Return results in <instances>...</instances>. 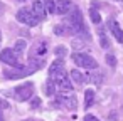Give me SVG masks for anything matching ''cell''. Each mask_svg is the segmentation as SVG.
<instances>
[{
	"label": "cell",
	"instance_id": "obj_1",
	"mask_svg": "<svg viewBox=\"0 0 123 121\" xmlns=\"http://www.w3.org/2000/svg\"><path fill=\"white\" fill-rule=\"evenodd\" d=\"M66 24L73 29L74 34H78L83 40H89V32H88V27L84 24V19H83V14L78 7H73V10L69 12L68 19H66Z\"/></svg>",
	"mask_w": 123,
	"mask_h": 121
},
{
	"label": "cell",
	"instance_id": "obj_2",
	"mask_svg": "<svg viewBox=\"0 0 123 121\" xmlns=\"http://www.w3.org/2000/svg\"><path fill=\"white\" fill-rule=\"evenodd\" d=\"M73 61H74L76 66L84 67V69H96L98 67V61L93 56L84 54V52H74L73 54Z\"/></svg>",
	"mask_w": 123,
	"mask_h": 121
},
{
	"label": "cell",
	"instance_id": "obj_3",
	"mask_svg": "<svg viewBox=\"0 0 123 121\" xmlns=\"http://www.w3.org/2000/svg\"><path fill=\"white\" fill-rule=\"evenodd\" d=\"M49 79L54 82V86L61 92H71L73 91V82H71L69 74H66V71H62V72H59V74H56L54 77H49Z\"/></svg>",
	"mask_w": 123,
	"mask_h": 121
},
{
	"label": "cell",
	"instance_id": "obj_4",
	"mask_svg": "<svg viewBox=\"0 0 123 121\" xmlns=\"http://www.w3.org/2000/svg\"><path fill=\"white\" fill-rule=\"evenodd\" d=\"M0 61H2L4 64H7V66H12L14 69H22L24 66H22V57H19L12 49H4L2 52H0Z\"/></svg>",
	"mask_w": 123,
	"mask_h": 121
},
{
	"label": "cell",
	"instance_id": "obj_5",
	"mask_svg": "<svg viewBox=\"0 0 123 121\" xmlns=\"http://www.w3.org/2000/svg\"><path fill=\"white\" fill-rule=\"evenodd\" d=\"M17 20L24 25H29V27H36L39 24V20L36 19V15L31 12V9H20L17 12Z\"/></svg>",
	"mask_w": 123,
	"mask_h": 121
},
{
	"label": "cell",
	"instance_id": "obj_6",
	"mask_svg": "<svg viewBox=\"0 0 123 121\" xmlns=\"http://www.w3.org/2000/svg\"><path fill=\"white\" fill-rule=\"evenodd\" d=\"M32 94H34V84H32V82H25V84H20V86L15 87V96H17V99H20V101L31 99Z\"/></svg>",
	"mask_w": 123,
	"mask_h": 121
},
{
	"label": "cell",
	"instance_id": "obj_7",
	"mask_svg": "<svg viewBox=\"0 0 123 121\" xmlns=\"http://www.w3.org/2000/svg\"><path fill=\"white\" fill-rule=\"evenodd\" d=\"M57 104L66 109H76V96L71 92H59L57 94Z\"/></svg>",
	"mask_w": 123,
	"mask_h": 121
},
{
	"label": "cell",
	"instance_id": "obj_8",
	"mask_svg": "<svg viewBox=\"0 0 123 121\" xmlns=\"http://www.w3.org/2000/svg\"><path fill=\"white\" fill-rule=\"evenodd\" d=\"M47 54V42L46 40H37L31 51L29 59H44V56Z\"/></svg>",
	"mask_w": 123,
	"mask_h": 121
},
{
	"label": "cell",
	"instance_id": "obj_9",
	"mask_svg": "<svg viewBox=\"0 0 123 121\" xmlns=\"http://www.w3.org/2000/svg\"><path fill=\"white\" fill-rule=\"evenodd\" d=\"M31 12L36 15V19L41 22L46 19V7H44V2L42 0H34L32 2V7H31Z\"/></svg>",
	"mask_w": 123,
	"mask_h": 121
},
{
	"label": "cell",
	"instance_id": "obj_10",
	"mask_svg": "<svg viewBox=\"0 0 123 121\" xmlns=\"http://www.w3.org/2000/svg\"><path fill=\"white\" fill-rule=\"evenodd\" d=\"M108 29H110V32L113 34V37L120 42V44H123V30H121V27H120V24L111 17L110 20H108Z\"/></svg>",
	"mask_w": 123,
	"mask_h": 121
},
{
	"label": "cell",
	"instance_id": "obj_11",
	"mask_svg": "<svg viewBox=\"0 0 123 121\" xmlns=\"http://www.w3.org/2000/svg\"><path fill=\"white\" fill-rule=\"evenodd\" d=\"M56 14H61V15H66L73 10V2L71 0H56Z\"/></svg>",
	"mask_w": 123,
	"mask_h": 121
},
{
	"label": "cell",
	"instance_id": "obj_12",
	"mask_svg": "<svg viewBox=\"0 0 123 121\" xmlns=\"http://www.w3.org/2000/svg\"><path fill=\"white\" fill-rule=\"evenodd\" d=\"M31 72H29V69L27 67H22V69H5L4 71V76L7 77V79H20V77H25V76H29Z\"/></svg>",
	"mask_w": 123,
	"mask_h": 121
},
{
	"label": "cell",
	"instance_id": "obj_13",
	"mask_svg": "<svg viewBox=\"0 0 123 121\" xmlns=\"http://www.w3.org/2000/svg\"><path fill=\"white\" fill-rule=\"evenodd\" d=\"M69 77L74 81V82H78V84H84V82H89V76L88 74H83L81 71H78V69H74V71H71V74H69Z\"/></svg>",
	"mask_w": 123,
	"mask_h": 121
},
{
	"label": "cell",
	"instance_id": "obj_14",
	"mask_svg": "<svg viewBox=\"0 0 123 121\" xmlns=\"http://www.w3.org/2000/svg\"><path fill=\"white\" fill-rule=\"evenodd\" d=\"M62 71H64V61L62 59H56L51 64V67H49V77H54L56 74H59Z\"/></svg>",
	"mask_w": 123,
	"mask_h": 121
},
{
	"label": "cell",
	"instance_id": "obj_15",
	"mask_svg": "<svg viewBox=\"0 0 123 121\" xmlns=\"http://www.w3.org/2000/svg\"><path fill=\"white\" fill-rule=\"evenodd\" d=\"M54 34H56V35H62V37H66V35H71V34H74V32H73V29L64 22V24H59V25L54 27Z\"/></svg>",
	"mask_w": 123,
	"mask_h": 121
},
{
	"label": "cell",
	"instance_id": "obj_16",
	"mask_svg": "<svg viewBox=\"0 0 123 121\" xmlns=\"http://www.w3.org/2000/svg\"><path fill=\"white\" fill-rule=\"evenodd\" d=\"M93 103H94V91L93 89H86V92H84V108L86 109L91 108Z\"/></svg>",
	"mask_w": 123,
	"mask_h": 121
},
{
	"label": "cell",
	"instance_id": "obj_17",
	"mask_svg": "<svg viewBox=\"0 0 123 121\" xmlns=\"http://www.w3.org/2000/svg\"><path fill=\"white\" fill-rule=\"evenodd\" d=\"M98 37H99L101 47H103V49H108V47H110V40H108V37H106V32H105L101 27H98Z\"/></svg>",
	"mask_w": 123,
	"mask_h": 121
},
{
	"label": "cell",
	"instance_id": "obj_18",
	"mask_svg": "<svg viewBox=\"0 0 123 121\" xmlns=\"http://www.w3.org/2000/svg\"><path fill=\"white\" fill-rule=\"evenodd\" d=\"M25 47H27V46H25V40H22V39H20V40H17V42H15V46L12 47V51H14L19 57H22V54H24Z\"/></svg>",
	"mask_w": 123,
	"mask_h": 121
},
{
	"label": "cell",
	"instance_id": "obj_19",
	"mask_svg": "<svg viewBox=\"0 0 123 121\" xmlns=\"http://www.w3.org/2000/svg\"><path fill=\"white\" fill-rule=\"evenodd\" d=\"M89 19H91L94 24H99V22H101V15H99V12H98L94 7L89 9Z\"/></svg>",
	"mask_w": 123,
	"mask_h": 121
},
{
	"label": "cell",
	"instance_id": "obj_20",
	"mask_svg": "<svg viewBox=\"0 0 123 121\" xmlns=\"http://www.w3.org/2000/svg\"><path fill=\"white\" fill-rule=\"evenodd\" d=\"M44 92H46L47 96H52V94L56 92V86H54V82H52L51 79L44 84Z\"/></svg>",
	"mask_w": 123,
	"mask_h": 121
},
{
	"label": "cell",
	"instance_id": "obj_21",
	"mask_svg": "<svg viewBox=\"0 0 123 121\" xmlns=\"http://www.w3.org/2000/svg\"><path fill=\"white\" fill-rule=\"evenodd\" d=\"M44 7H46V10L49 14H56V4H54V0H46Z\"/></svg>",
	"mask_w": 123,
	"mask_h": 121
},
{
	"label": "cell",
	"instance_id": "obj_22",
	"mask_svg": "<svg viewBox=\"0 0 123 121\" xmlns=\"http://www.w3.org/2000/svg\"><path fill=\"white\" fill-rule=\"evenodd\" d=\"M83 46H84V40L83 39H74L73 40V47L74 49H83Z\"/></svg>",
	"mask_w": 123,
	"mask_h": 121
},
{
	"label": "cell",
	"instance_id": "obj_23",
	"mask_svg": "<svg viewBox=\"0 0 123 121\" xmlns=\"http://www.w3.org/2000/svg\"><path fill=\"white\" fill-rule=\"evenodd\" d=\"M106 62H108V66H116V59H115V56H111V54H106Z\"/></svg>",
	"mask_w": 123,
	"mask_h": 121
},
{
	"label": "cell",
	"instance_id": "obj_24",
	"mask_svg": "<svg viewBox=\"0 0 123 121\" xmlns=\"http://www.w3.org/2000/svg\"><path fill=\"white\" fill-rule=\"evenodd\" d=\"M66 54V49L62 47V46H59L57 49H56V56H64Z\"/></svg>",
	"mask_w": 123,
	"mask_h": 121
},
{
	"label": "cell",
	"instance_id": "obj_25",
	"mask_svg": "<svg viewBox=\"0 0 123 121\" xmlns=\"http://www.w3.org/2000/svg\"><path fill=\"white\" fill-rule=\"evenodd\" d=\"M84 121H99V119H98L94 114H86V116H84Z\"/></svg>",
	"mask_w": 123,
	"mask_h": 121
},
{
	"label": "cell",
	"instance_id": "obj_26",
	"mask_svg": "<svg viewBox=\"0 0 123 121\" xmlns=\"http://www.w3.org/2000/svg\"><path fill=\"white\" fill-rule=\"evenodd\" d=\"M4 10H5V7H4V4H2V2H0V15L4 14Z\"/></svg>",
	"mask_w": 123,
	"mask_h": 121
},
{
	"label": "cell",
	"instance_id": "obj_27",
	"mask_svg": "<svg viewBox=\"0 0 123 121\" xmlns=\"http://www.w3.org/2000/svg\"><path fill=\"white\" fill-rule=\"evenodd\" d=\"M0 121H4V114H2V111H0Z\"/></svg>",
	"mask_w": 123,
	"mask_h": 121
},
{
	"label": "cell",
	"instance_id": "obj_28",
	"mask_svg": "<svg viewBox=\"0 0 123 121\" xmlns=\"http://www.w3.org/2000/svg\"><path fill=\"white\" fill-rule=\"evenodd\" d=\"M17 2H25V0H17Z\"/></svg>",
	"mask_w": 123,
	"mask_h": 121
},
{
	"label": "cell",
	"instance_id": "obj_29",
	"mask_svg": "<svg viewBox=\"0 0 123 121\" xmlns=\"http://www.w3.org/2000/svg\"><path fill=\"white\" fill-rule=\"evenodd\" d=\"M0 39H2V32H0Z\"/></svg>",
	"mask_w": 123,
	"mask_h": 121
},
{
	"label": "cell",
	"instance_id": "obj_30",
	"mask_svg": "<svg viewBox=\"0 0 123 121\" xmlns=\"http://www.w3.org/2000/svg\"><path fill=\"white\" fill-rule=\"evenodd\" d=\"M116 2H123V0H116Z\"/></svg>",
	"mask_w": 123,
	"mask_h": 121
},
{
	"label": "cell",
	"instance_id": "obj_31",
	"mask_svg": "<svg viewBox=\"0 0 123 121\" xmlns=\"http://www.w3.org/2000/svg\"><path fill=\"white\" fill-rule=\"evenodd\" d=\"M25 121H32V119H25Z\"/></svg>",
	"mask_w": 123,
	"mask_h": 121
}]
</instances>
